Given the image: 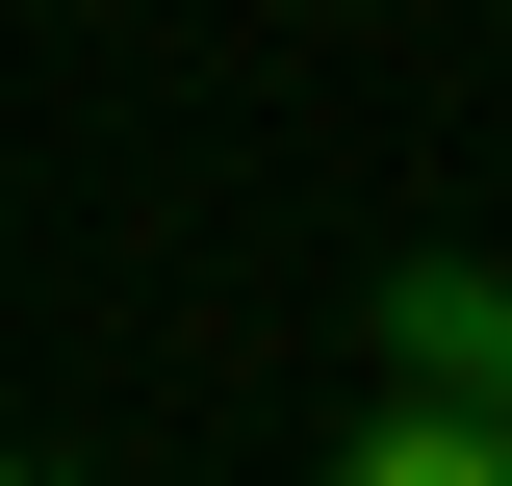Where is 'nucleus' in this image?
I'll return each instance as SVG.
<instances>
[{
    "mask_svg": "<svg viewBox=\"0 0 512 486\" xmlns=\"http://www.w3.org/2000/svg\"><path fill=\"white\" fill-rule=\"evenodd\" d=\"M384 359H410V384H487V410H512V256H384Z\"/></svg>",
    "mask_w": 512,
    "mask_h": 486,
    "instance_id": "nucleus-1",
    "label": "nucleus"
},
{
    "mask_svg": "<svg viewBox=\"0 0 512 486\" xmlns=\"http://www.w3.org/2000/svg\"><path fill=\"white\" fill-rule=\"evenodd\" d=\"M333 486H512V410H487V384H410V359H384V410L333 435Z\"/></svg>",
    "mask_w": 512,
    "mask_h": 486,
    "instance_id": "nucleus-2",
    "label": "nucleus"
},
{
    "mask_svg": "<svg viewBox=\"0 0 512 486\" xmlns=\"http://www.w3.org/2000/svg\"><path fill=\"white\" fill-rule=\"evenodd\" d=\"M0 486H26V461H0Z\"/></svg>",
    "mask_w": 512,
    "mask_h": 486,
    "instance_id": "nucleus-3",
    "label": "nucleus"
}]
</instances>
